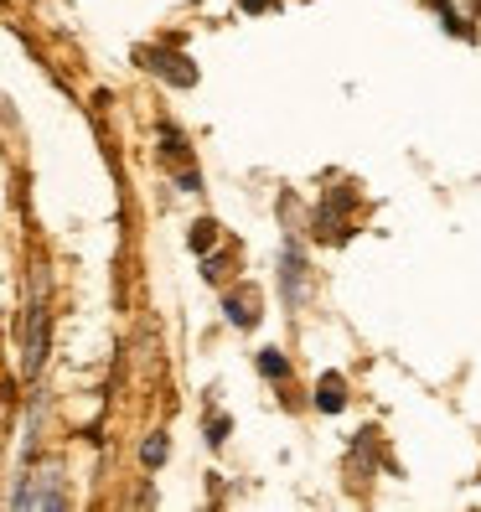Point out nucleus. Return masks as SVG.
<instances>
[{
	"label": "nucleus",
	"instance_id": "nucleus-13",
	"mask_svg": "<svg viewBox=\"0 0 481 512\" xmlns=\"http://www.w3.org/2000/svg\"><path fill=\"white\" fill-rule=\"evenodd\" d=\"M228 430H233V419L213 414V419H207V445H223V440H228Z\"/></svg>",
	"mask_w": 481,
	"mask_h": 512
},
{
	"label": "nucleus",
	"instance_id": "nucleus-14",
	"mask_svg": "<svg viewBox=\"0 0 481 512\" xmlns=\"http://www.w3.org/2000/svg\"><path fill=\"white\" fill-rule=\"evenodd\" d=\"M176 182H182V192H202V176H197V166H187L182 176H176Z\"/></svg>",
	"mask_w": 481,
	"mask_h": 512
},
{
	"label": "nucleus",
	"instance_id": "nucleus-9",
	"mask_svg": "<svg viewBox=\"0 0 481 512\" xmlns=\"http://www.w3.org/2000/svg\"><path fill=\"white\" fill-rule=\"evenodd\" d=\"M161 156L166 161H187V135L171 125V119H161Z\"/></svg>",
	"mask_w": 481,
	"mask_h": 512
},
{
	"label": "nucleus",
	"instance_id": "nucleus-8",
	"mask_svg": "<svg viewBox=\"0 0 481 512\" xmlns=\"http://www.w3.org/2000/svg\"><path fill=\"white\" fill-rule=\"evenodd\" d=\"M425 6L440 16V26H445V32H456L461 42H476V26H466V21L456 16V6H450V0H425Z\"/></svg>",
	"mask_w": 481,
	"mask_h": 512
},
{
	"label": "nucleus",
	"instance_id": "nucleus-1",
	"mask_svg": "<svg viewBox=\"0 0 481 512\" xmlns=\"http://www.w3.org/2000/svg\"><path fill=\"white\" fill-rule=\"evenodd\" d=\"M63 466L57 461H42L37 471H26L21 476V487L11 492V507H21V512H63L68 507V487H63Z\"/></svg>",
	"mask_w": 481,
	"mask_h": 512
},
{
	"label": "nucleus",
	"instance_id": "nucleus-10",
	"mask_svg": "<svg viewBox=\"0 0 481 512\" xmlns=\"http://www.w3.org/2000/svg\"><path fill=\"white\" fill-rule=\"evenodd\" d=\"M259 373H264V378H290V357H285L280 347H264V352H259Z\"/></svg>",
	"mask_w": 481,
	"mask_h": 512
},
{
	"label": "nucleus",
	"instance_id": "nucleus-11",
	"mask_svg": "<svg viewBox=\"0 0 481 512\" xmlns=\"http://www.w3.org/2000/svg\"><path fill=\"white\" fill-rule=\"evenodd\" d=\"M166 450H171V445H166V435L156 430V435H145V445H140V461H145L150 471H156V466H166Z\"/></svg>",
	"mask_w": 481,
	"mask_h": 512
},
{
	"label": "nucleus",
	"instance_id": "nucleus-12",
	"mask_svg": "<svg viewBox=\"0 0 481 512\" xmlns=\"http://www.w3.org/2000/svg\"><path fill=\"white\" fill-rule=\"evenodd\" d=\"M187 244H192L197 254H207V249L218 244V223H213V218H202V223H192V238H187Z\"/></svg>",
	"mask_w": 481,
	"mask_h": 512
},
{
	"label": "nucleus",
	"instance_id": "nucleus-5",
	"mask_svg": "<svg viewBox=\"0 0 481 512\" xmlns=\"http://www.w3.org/2000/svg\"><path fill=\"white\" fill-rule=\"evenodd\" d=\"M347 207H352V187H337L332 197L316 207V228H321V238H332V244H347V233H352Z\"/></svg>",
	"mask_w": 481,
	"mask_h": 512
},
{
	"label": "nucleus",
	"instance_id": "nucleus-6",
	"mask_svg": "<svg viewBox=\"0 0 481 512\" xmlns=\"http://www.w3.org/2000/svg\"><path fill=\"white\" fill-rule=\"evenodd\" d=\"M223 316H228V326H238V331L259 326V290H254V285H238V290H228V300H223Z\"/></svg>",
	"mask_w": 481,
	"mask_h": 512
},
{
	"label": "nucleus",
	"instance_id": "nucleus-7",
	"mask_svg": "<svg viewBox=\"0 0 481 512\" xmlns=\"http://www.w3.org/2000/svg\"><path fill=\"white\" fill-rule=\"evenodd\" d=\"M316 409H321V414H342V409H347V383H342V373H321V383H316Z\"/></svg>",
	"mask_w": 481,
	"mask_h": 512
},
{
	"label": "nucleus",
	"instance_id": "nucleus-2",
	"mask_svg": "<svg viewBox=\"0 0 481 512\" xmlns=\"http://www.w3.org/2000/svg\"><path fill=\"white\" fill-rule=\"evenodd\" d=\"M47 275H37V295H32V306H26V321H21V368L26 378H37L42 363H47V342H52V311H47Z\"/></svg>",
	"mask_w": 481,
	"mask_h": 512
},
{
	"label": "nucleus",
	"instance_id": "nucleus-3",
	"mask_svg": "<svg viewBox=\"0 0 481 512\" xmlns=\"http://www.w3.org/2000/svg\"><path fill=\"white\" fill-rule=\"evenodd\" d=\"M135 63H140L145 73L166 78L171 88H192V83H197V68H192V57H187V52H171V47H140V52H135Z\"/></svg>",
	"mask_w": 481,
	"mask_h": 512
},
{
	"label": "nucleus",
	"instance_id": "nucleus-15",
	"mask_svg": "<svg viewBox=\"0 0 481 512\" xmlns=\"http://www.w3.org/2000/svg\"><path fill=\"white\" fill-rule=\"evenodd\" d=\"M269 6V0H244V11H264Z\"/></svg>",
	"mask_w": 481,
	"mask_h": 512
},
{
	"label": "nucleus",
	"instance_id": "nucleus-4",
	"mask_svg": "<svg viewBox=\"0 0 481 512\" xmlns=\"http://www.w3.org/2000/svg\"><path fill=\"white\" fill-rule=\"evenodd\" d=\"M280 295L285 306H306V249L285 238V254H280Z\"/></svg>",
	"mask_w": 481,
	"mask_h": 512
}]
</instances>
